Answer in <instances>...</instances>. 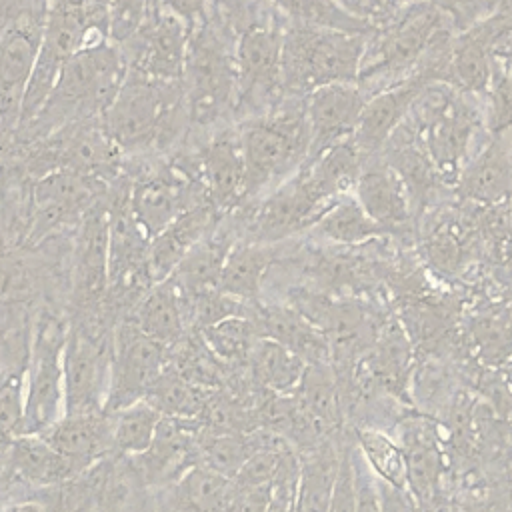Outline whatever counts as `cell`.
Returning <instances> with one entry per match:
<instances>
[{
	"instance_id": "obj_1",
	"label": "cell",
	"mask_w": 512,
	"mask_h": 512,
	"mask_svg": "<svg viewBox=\"0 0 512 512\" xmlns=\"http://www.w3.org/2000/svg\"><path fill=\"white\" fill-rule=\"evenodd\" d=\"M364 160L352 138L306 158L278 188L234 210L244 236L262 244H282L308 234L338 200L354 192Z\"/></svg>"
},
{
	"instance_id": "obj_2",
	"label": "cell",
	"mask_w": 512,
	"mask_h": 512,
	"mask_svg": "<svg viewBox=\"0 0 512 512\" xmlns=\"http://www.w3.org/2000/svg\"><path fill=\"white\" fill-rule=\"evenodd\" d=\"M456 34L450 14L432 2L392 8L366 36L356 84L372 98L414 76L442 82Z\"/></svg>"
},
{
	"instance_id": "obj_3",
	"label": "cell",
	"mask_w": 512,
	"mask_h": 512,
	"mask_svg": "<svg viewBox=\"0 0 512 512\" xmlns=\"http://www.w3.org/2000/svg\"><path fill=\"white\" fill-rule=\"evenodd\" d=\"M102 126L126 160L174 152L190 132L182 80H160L128 70L102 116Z\"/></svg>"
},
{
	"instance_id": "obj_4",
	"label": "cell",
	"mask_w": 512,
	"mask_h": 512,
	"mask_svg": "<svg viewBox=\"0 0 512 512\" xmlns=\"http://www.w3.org/2000/svg\"><path fill=\"white\" fill-rule=\"evenodd\" d=\"M210 6L234 36L236 122L272 110L284 100L282 38L288 18L262 0H212Z\"/></svg>"
},
{
	"instance_id": "obj_5",
	"label": "cell",
	"mask_w": 512,
	"mask_h": 512,
	"mask_svg": "<svg viewBox=\"0 0 512 512\" xmlns=\"http://www.w3.org/2000/svg\"><path fill=\"white\" fill-rule=\"evenodd\" d=\"M126 74V58L112 40L78 52L62 66L40 110L18 128L14 144L42 140L72 124L102 120Z\"/></svg>"
},
{
	"instance_id": "obj_6",
	"label": "cell",
	"mask_w": 512,
	"mask_h": 512,
	"mask_svg": "<svg viewBox=\"0 0 512 512\" xmlns=\"http://www.w3.org/2000/svg\"><path fill=\"white\" fill-rule=\"evenodd\" d=\"M182 88L190 118L186 142L220 126L236 124L238 80L234 36L212 6L190 30Z\"/></svg>"
},
{
	"instance_id": "obj_7",
	"label": "cell",
	"mask_w": 512,
	"mask_h": 512,
	"mask_svg": "<svg viewBox=\"0 0 512 512\" xmlns=\"http://www.w3.org/2000/svg\"><path fill=\"white\" fill-rule=\"evenodd\" d=\"M432 164L454 190L464 166L488 142L478 96L432 82L404 120Z\"/></svg>"
},
{
	"instance_id": "obj_8",
	"label": "cell",
	"mask_w": 512,
	"mask_h": 512,
	"mask_svg": "<svg viewBox=\"0 0 512 512\" xmlns=\"http://www.w3.org/2000/svg\"><path fill=\"white\" fill-rule=\"evenodd\" d=\"M246 160L242 206L254 204L286 182L308 158L306 98L286 96L272 110L236 122Z\"/></svg>"
},
{
	"instance_id": "obj_9",
	"label": "cell",
	"mask_w": 512,
	"mask_h": 512,
	"mask_svg": "<svg viewBox=\"0 0 512 512\" xmlns=\"http://www.w3.org/2000/svg\"><path fill=\"white\" fill-rule=\"evenodd\" d=\"M366 36L288 20L282 38L284 98H306L322 86L356 82Z\"/></svg>"
},
{
	"instance_id": "obj_10",
	"label": "cell",
	"mask_w": 512,
	"mask_h": 512,
	"mask_svg": "<svg viewBox=\"0 0 512 512\" xmlns=\"http://www.w3.org/2000/svg\"><path fill=\"white\" fill-rule=\"evenodd\" d=\"M124 172L130 208L150 238L188 210L212 204L190 146H180L166 156L126 160Z\"/></svg>"
},
{
	"instance_id": "obj_11",
	"label": "cell",
	"mask_w": 512,
	"mask_h": 512,
	"mask_svg": "<svg viewBox=\"0 0 512 512\" xmlns=\"http://www.w3.org/2000/svg\"><path fill=\"white\" fill-rule=\"evenodd\" d=\"M110 42V16L104 0H48L42 44L30 78L20 126L44 104L62 66L82 50Z\"/></svg>"
},
{
	"instance_id": "obj_12",
	"label": "cell",
	"mask_w": 512,
	"mask_h": 512,
	"mask_svg": "<svg viewBox=\"0 0 512 512\" xmlns=\"http://www.w3.org/2000/svg\"><path fill=\"white\" fill-rule=\"evenodd\" d=\"M108 294L106 314L116 324L134 312L156 284L150 272V236L138 224L128 196L126 172L108 196Z\"/></svg>"
},
{
	"instance_id": "obj_13",
	"label": "cell",
	"mask_w": 512,
	"mask_h": 512,
	"mask_svg": "<svg viewBox=\"0 0 512 512\" xmlns=\"http://www.w3.org/2000/svg\"><path fill=\"white\" fill-rule=\"evenodd\" d=\"M68 318L52 306L38 314L26 366V434H40L64 416V346Z\"/></svg>"
},
{
	"instance_id": "obj_14",
	"label": "cell",
	"mask_w": 512,
	"mask_h": 512,
	"mask_svg": "<svg viewBox=\"0 0 512 512\" xmlns=\"http://www.w3.org/2000/svg\"><path fill=\"white\" fill-rule=\"evenodd\" d=\"M114 324L68 318L64 346V414L104 410Z\"/></svg>"
},
{
	"instance_id": "obj_15",
	"label": "cell",
	"mask_w": 512,
	"mask_h": 512,
	"mask_svg": "<svg viewBox=\"0 0 512 512\" xmlns=\"http://www.w3.org/2000/svg\"><path fill=\"white\" fill-rule=\"evenodd\" d=\"M108 204H94L72 236L68 260V318L108 320ZM114 324V322H112Z\"/></svg>"
},
{
	"instance_id": "obj_16",
	"label": "cell",
	"mask_w": 512,
	"mask_h": 512,
	"mask_svg": "<svg viewBox=\"0 0 512 512\" xmlns=\"http://www.w3.org/2000/svg\"><path fill=\"white\" fill-rule=\"evenodd\" d=\"M168 352L164 344L144 334L130 316L120 318L112 332L104 412L116 414L144 400L154 380L166 368Z\"/></svg>"
},
{
	"instance_id": "obj_17",
	"label": "cell",
	"mask_w": 512,
	"mask_h": 512,
	"mask_svg": "<svg viewBox=\"0 0 512 512\" xmlns=\"http://www.w3.org/2000/svg\"><path fill=\"white\" fill-rule=\"evenodd\" d=\"M190 30L192 26L174 12L146 6L142 24L128 40L118 44L128 70L160 80H182Z\"/></svg>"
},
{
	"instance_id": "obj_18",
	"label": "cell",
	"mask_w": 512,
	"mask_h": 512,
	"mask_svg": "<svg viewBox=\"0 0 512 512\" xmlns=\"http://www.w3.org/2000/svg\"><path fill=\"white\" fill-rule=\"evenodd\" d=\"M182 146L194 150L210 202L222 214L238 210L246 186V160L238 126H220Z\"/></svg>"
},
{
	"instance_id": "obj_19",
	"label": "cell",
	"mask_w": 512,
	"mask_h": 512,
	"mask_svg": "<svg viewBox=\"0 0 512 512\" xmlns=\"http://www.w3.org/2000/svg\"><path fill=\"white\" fill-rule=\"evenodd\" d=\"M366 214L384 226L392 236L408 238L416 232L414 208L408 188L396 168L382 156L364 160L354 192Z\"/></svg>"
},
{
	"instance_id": "obj_20",
	"label": "cell",
	"mask_w": 512,
	"mask_h": 512,
	"mask_svg": "<svg viewBox=\"0 0 512 512\" xmlns=\"http://www.w3.org/2000/svg\"><path fill=\"white\" fill-rule=\"evenodd\" d=\"M200 420L162 416L146 452L130 456L140 478L150 486H172L198 466Z\"/></svg>"
},
{
	"instance_id": "obj_21",
	"label": "cell",
	"mask_w": 512,
	"mask_h": 512,
	"mask_svg": "<svg viewBox=\"0 0 512 512\" xmlns=\"http://www.w3.org/2000/svg\"><path fill=\"white\" fill-rule=\"evenodd\" d=\"M368 98L356 82L330 84L306 96V116L310 128V156L350 140L360 122Z\"/></svg>"
},
{
	"instance_id": "obj_22",
	"label": "cell",
	"mask_w": 512,
	"mask_h": 512,
	"mask_svg": "<svg viewBox=\"0 0 512 512\" xmlns=\"http://www.w3.org/2000/svg\"><path fill=\"white\" fill-rule=\"evenodd\" d=\"M244 236L242 222L236 212L226 214L176 266V270L168 276L184 298H196L200 294L218 290L220 274L224 262L238 242Z\"/></svg>"
},
{
	"instance_id": "obj_23",
	"label": "cell",
	"mask_w": 512,
	"mask_h": 512,
	"mask_svg": "<svg viewBox=\"0 0 512 512\" xmlns=\"http://www.w3.org/2000/svg\"><path fill=\"white\" fill-rule=\"evenodd\" d=\"M430 84V78L414 76L368 98L352 136V142L364 158L382 152L388 138L408 118L414 104Z\"/></svg>"
},
{
	"instance_id": "obj_24",
	"label": "cell",
	"mask_w": 512,
	"mask_h": 512,
	"mask_svg": "<svg viewBox=\"0 0 512 512\" xmlns=\"http://www.w3.org/2000/svg\"><path fill=\"white\" fill-rule=\"evenodd\" d=\"M454 190L468 204L496 208L512 202V138H488L464 166Z\"/></svg>"
},
{
	"instance_id": "obj_25",
	"label": "cell",
	"mask_w": 512,
	"mask_h": 512,
	"mask_svg": "<svg viewBox=\"0 0 512 512\" xmlns=\"http://www.w3.org/2000/svg\"><path fill=\"white\" fill-rule=\"evenodd\" d=\"M260 336L270 338L306 364H332V352L324 334L294 306L286 302H256L248 314Z\"/></svg>"
},
{
	"instance_id": "obj_26",
	"label": "cell",
	"mask_w": 512,
	"mask_h": 512,
	"mask_svg": "<svg viewBox=\"0 0 512 512\" xmlns=\"http://www.w3.org/2000/svg\"><path fill=\"white\" fill-rule=\"evenodd\" d=\"M40 436L78 470H84L106 452H112V414L104 410L64 414Z\"/></svg>"
},
{
	"instance_id": "obj_27",
	"label": "cell",
	"mask_w": 512,
	"mask_h": 512,
	"mask_svg": "<svg viewBox=\"0 0 512 512\" xmlns=\"http://www.w3.org/2000/svg\"><path fill=\"white\" fill-rule=\"evenodd\" d=\"M214 204H202L170 222L150 238V272L154 282L166 280L184 256L224 218Z\"/></svg>"
},
{
	"instance_id": "obj_28",
	"label": "cell",
	"mask_w": 512,
	"mask_h": 512,
	"mask_svg": "<svg viewBox=\"0 0 512 512\" xmlns=\"http://www.w3.org/2000/svg\"><path fill=\"white\" fill-rule=\"evenodd\" d=\"M130 318L144 334L164 344L168 350L192 332L186 298L170 278L154 284Z\"/></svg>"
},
{
	"instance_id": "obj_29",
	"label": "cell",
	"mask_w": 512,
	"mask_h": 512,
	"mask_svg": "<svg viewBox=\"0 0 512 512\" xmlns=\"http://www.w3.org/2000/svg\"><path fill=\"white\" fill-rule=\"evenodd\" d=\"M276 254V244H262L246 236L238 238L224 262L218 290L246 304L260 302Z\"/></svg>"
},
{
	"instance_id": "obj_30",
	"label": "cell",
	"mask_w": 512,
	"mask_h": 512,
	"mask_svg": "<svg viewBox=\"0 0 512 512\" xmlns=\"http://www.w3.org/2000/svg\"><path fill=\"white\" fill-rule=\"evenodd\" d=\"M362 362L376 386L406 400L412 344L398 320H384L378 338L364 354Z\"/></svg>"
},
{
	"instance_id": "obj_31",
	"label": "cell",
	"mask_w": 512,
	"mask_h": 512,
	"mask_svg": "<svg viewBox=\"0 0 512 512\" xmlns=\"http://www.w3.org/2000/svg\"><path fill=\"white\" fill-rule=\"evenodd\" d=\"M404 460L410 492L416 496L420 506H430L436 498L442 458L434 434L426 422H408L402 428V444H398Z\"/></svg>"
},
{
	"instance_id": "obj_32",
	"label": "cell",
	"mask_w": 512,
	"mask_h": 512,
	"mask_svg": "<svg viewBox=\"0 0 512 512\" xmlns=\"http://www.w3.org/2000/svg\"><path fill=\"white\" fill-rule=\"evenodd\" d=\"M342 448H334L330 438L308 448L300 460L296 512H328L334 484L340 470Z\"/></svg>"
},
{
	"instance_id": "obj_33",
	"label": "cell",
	"mask_w": 512,
	"mask_h": 512,
	"mask_svg": "<svg viewBox=\"0 0 512 512\" xmlns=\"http://www.w3.org/2000/svg\"><path fill=\"white\" fill-rule=\"evenodd\" d=\"M318 242L334 244V246H362L374 240L392 238V234L374 222L366 210L360 206L354 194L338 200L306 234Z\"/></svg>"
},
{
	"instance_id": "obj_34",
	"label": "cell",
	"mask_w": 512,
	"mask_h": 512,
	"mask_svg": "<svg viewBox=\"0 0 512 512\" xmlns=\"http://www.w3.org/2000/svg\"><path fill=\"white\" fill-rule=\"evenodd\" d=\"M8 466L18 478L36 486H52L70 480L80 472L40 434H22L14 438L8 452Z\"/></svg>"
},
{
	"instance_id": "obj_35",
	"label": "cell",
	"mask_w": 512,
	"mask_h": 512,
	"mask_svg": "<svg viewBox=\"0 0 512 512\" xmlns=\"http://www.w3.org/2000/svg\"><path fill=\"white\" fill-rule=\"evenodd\" d=\"M252 384L270 394H292L304 374L306 362L270 338H258L248 356Z\"/></svg>"
},
{
	"instance_id": "obj_36",
	"label": "cell",
	"mask_w": 512,
	"mask_h": 512,
	"mask_svg": "<svg viewBox=\"0 0 512 512\" xmlns=\"http://www.w3.org/2000/svg\"><path fill=\"white\" fill-rule=\"evenodd\" d=\"M292 394L320 434L340 424V392L332 364H306L300 384Z\"/></svg>"
},
{
	"instance_id": "obj_37",
	"label": "cell",
	"mask_w": 512,
	"mask_h": 512,
	"mask_svg": "<svg viewBox=\"0 0 512 512\" xmlns=\"http://www.w3.org/2000/svg\"><path fill=\"white\" fill-rule=\"evenodd\" d=\"M168 488L170 512H220L232 492V480L198 464Z\"/></svg>"
},
{
	"instance_id": "obj_38",
	"label": "cell",
	"mask_w": 512,
	"mask_h": 512,
	"mask_svg": "<svg viewBox=\"0 0 512 512\" xmlns=\"http://www.w3.org/2000/svg\"><path fill=\"white\" fill-rule=\"evenodd\" d=\"M144 400L154 406L162 416L200 420L208 398L204 396L202 386L188 380L172 364H166V368L150 386Z\"/></svg>"
},
{
	"instance_id": "obj_39",
	"label": "cell",
	"mask_w": 512,
	"mask_h": 512,
	"mask_svg": "<svg viewBox=\"0 0 512 512\" xmlns=\"http://www.w3.org/2000/svg\"><path fill=\"white\" fill-rule=\"evenodd\" d=\"M256 452L250 432L200 430L198 436V464L210 468L226 478H234L244 462Z\"/></svg>"
},
{
	"instance_id": "obj_40",
	"label": "cell",
	"mask_w": 512,
	"mask_h": 512,
	"mask_svg": "<svg viewBox=\"0 0 512 512\" xmlns=\"http://www.w3.org/2000/svg\"><path fill=\"white\" fill-rule=\"evenodd\" d=\"M162 414L146 400H138L112 414V452L138 456L148 450Z\"/></svg>"
},
{
	"instance_id": "obj_41",
	"label": "cell",
	"mask_w": 512,
	"mask_h": 512,
	"mask_svg": "<svg viewBox=\"0 0 512 512\" xmlns=\"http://www.w3.org/2000/svg\"><path fill=\"white\" fill-rule=\"evenodd\" d=\"M488 138H512V68L494 56L486 88L478 96Z\"/></svg>"
},
{
	"instance_id": "obj_42",
	"label": "cell",
	"mask_w": 512,
	"mask_h": 512,
	"mask_svg": "<svg viewBox=\"0 0 512 512\" xmlns=\"http://www.w3.org/2000/svg\"><path fill=\"white\" fill-rule=\"evenodd\" d=\"M198 334L208 350L226 364H246L256 340L262 338L250 316H230Z\"/></svg>"
},
{
	"instance_id": "obj_43",
	"label": "cell",
	"mask_w": 512,
	"mask_h": 512,
	"mask_svg": "<svg viewBox=\"0 0 512 512\" xmlns=\"http://www.w3.org/2000/svg\"><path fill=\"white\" fill-rule=\"evenodd\" d=\"M282 12L288 20L308 22L350 32H370L372 24L346 12L336 0H262Z\"/></svg>"
},
{
	"instance_id": "obj_44",
	"label": "cell",
	"mask_w": 512,
	"mask_h": 512,
	"mask_svg": "<svg viewBox=\"0 0 512 512\" xmlns=\"http://www.w3.org/2000/svg\"><path fill=\"white\" fill-rule=\"evenodd\" d=\"M358 450L378 480L404 490L408 486L406 460L398 444L378 430H358Z\"/></svg>"
},
{
	"instance_id": "obj_45",
	"label": "cell",
	"mask_w": 512,
	"mask_h": 512,
	"mask_svg": "<svg viewBox=\"0 0 512 512\" xmlns=\"http://www.w3.org/2000/svg\"><path fill=\"white\" fill-rule=\"evenodd\" d=\"M294 452V450H292ZM292 452H268V450H256L244 466L238 470V474L232 478L234 488H260L270 486L274 478L278 476L282 462Z\"/></svg>"
},
{
	"instance_id": "obj_46",
	"label": "cell",
	"mask_w": 512,
	"mask_h": 512,
	"mask_svg": "<svg viewBox=\"0 0 512 512\" xmlns=\"http://www.w3.org/2000/svg\"><path fill=\"white\" fill-rule=\"evenodd\" d=\"M110 16V40L122 44L128 40L146 16L148 0H104Z\"/></svg>"
},
{
	"instance_id": "obj_47",
	"label": "cell",
	"mask_w": 512,
	"mask_h": 512,
	"mask_svg": "<svg viewBox=\"0 0 512 512\" xmlns=\"http://www.w3.org/2000/svg\"><path fill=\"white\" fill-rule=\"evenodd\" d=\"M510 0H446V12L450 14L458 34L486 20L498 12Z\"/></svg>"
},
{
	"instance_id": "obj_48",
	"label": "cell",
	"mask_w": 512,
	"mask_h": 512,
	"mask_svg": "<svg viewBox=\"0 0 512 512\" xmlns=\"http://www.w3.org/2000/svg\"><path fill=\"white\" fill-rule=\"evenodd\" d=\"M354 448L342 446L340 470L334 484L328 512H356V484H354Z\"/></svg>"
},
{
	"instance_id": "obj_49",
	"label": "cell",
	"mask_w": 512,
	"mask_h": 512,
	"mask_svg": "<svg viewBox=\"0 0 512 512\" xmlns=\"http://www.w3.org/2000/svg\"><path fill=\"white\" fill-rule=\"evenodd\" d=\"M354 484H356V512H382L380 492L376 480L368 474V464L360 450H354Z\"/></svg>"
},
{
	"instance_id": "obj_50",
	"label": "cell",
	"mask_w": 512,
	"mask_h": 512,
	"mask_svg": "<svg viewBox=\"0 0 512 512\" xmlns=\"http://www.w3.org/2000/svg\"><path fill=\"white\" fill-rule=\"evenodd\" d=\"M210 4L212 0H148V6L166 8L176 16H180L182 20H186L190 26H194L206 16Z\"/></svg>"
},
{
	"instance_id": "obj_51",
	"label": "cell",
	"mask_w": 512,
	"mask_h": 512,
	"mask_svg": "<svg viewBox=\"0 0 512 512\" xmlns=\"http://www.w3.org/2000/svg\"><path fill=\"white\" fill-rule=\"evenodd\" d=\"M346 12H350L352 16L368 22V24H376L380 22L390 8L386 6V0H336Z\"/></svg>"
},
{
	"instance_id": "obj_52",
	"label": "cell",
	"mask_w": 512,
	"mask_h": 512,
	"mask_svg": "<svg viewBox=\"0 0 512 512\" xmlns=\"http://www.w3.org/2000/svg\"><path fill=\"white\" fill-rule=\"evenodd\" d=\"M28 0H0V38L10 28L14 18L22 12Z\"/></svg>"
},
{
	"instance_id": "obj_53",
	"label": "cell",
	"mask_w": 512,
	"mask_h": 512,
	"mask_svg": "<svg viewBox=\"0 0 512 512\" xmlns=\"http://www.w3.org/2000/svg\"><path fill=\"white\" fill-rule=\"evenodd\" d=\"M0 512H48V510L36 502H16V504L0 506Z\"/></svg>"
},
{
	"instance_id": "obj_54",
	"label": "cell",
	"mask_w": 512,
	"mask_h": 512,
	"mask_svg": "<svg viewBox=\"0 0 512 512\" xmlns=\"http://www.w3.org/2000/svg\"><path fill=\"white\" fill-rule=\"evenodd\" d=\"M414 2H432V4L440 6L442 10H446V0H386V6L392 10V8H400L406 4H414Z\"/></svg>"
},
{
	"instance_id": "obj_55",
	"label": "cell",
	"mask_w": 512,
	"mask_h": 512,
	"mask_svg": "<svg viewBox=\"0 0 512 512\" xmlns=\"http://www.w3.org/2000/svg\"><path fill=\"white\" fill-rule=\"evenodd\" d=\"M508 382H510V386H512V362H510V366H508Z\"/></svg>"
}]
</instances>
